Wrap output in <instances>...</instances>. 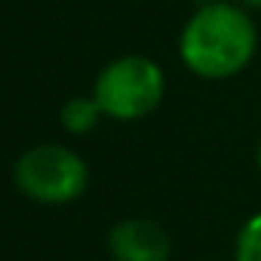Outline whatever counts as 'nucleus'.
<instances>
[{"mask_svg": "<svg viewBox=\"0 0 261 261\" xmlns=\"http://www.w3.org/2000/svg\"><path fill=\"white\" fill-rule=\"evenodd\" d=\"M92 95L111 120H142L163 101L166 74L148 56H120L98 71Z\"/></svg>", "mask_w": 261, "mask_h": 261, "instance_id": "nucleus-2", "label": "nucleus"}, {"mask_svg": "<svg viewBox=\"0 0 261 261\" xmlns=\"http://www.w3.org/2000/svg\"><path fill=\"white\" fill-rule=\"evenodd\" d=\"M258 169H261V145H258Z\"/></svg>", "mask_w": 261, "mask_h": 261, "instance_id": "nucleus-8", "label": "nucleus"}, {"mask_svg": "<svg viewBox=\"0 0 261 261\" xmlns=\"http://www.w3.org/2000/svg\"><path fill=\"white\" fill-rule=\"evenodd\" d=\"M233 261H261V212H255L237 233Z\"/></svg>", "mask_w": 261, "mask_h": 261, "instance_id": "nucleus-6", "label": "nucleus"}, {"mask_svg": "<svg viewBox=\"0 0 261 261\" xmlns=\"http://www.w3.org/2000/svg\"><path fill=\"white\" fill-rule=\"evenodd\" d=\"M258 46L255 22L237 4L212 0L197 7L178 37V56L185 68L203 80H224L240 74Z\"/></svg>", "mask_w": 261, "mask_h": 261, "instance_id": "nucleus-1", "label": "nucleus"}, {"mask_svg": "<svg viewBox=\"0 0 261 261\" xmlns=\"http://www.w3.org/2000/svg\"><path fill=\"white\" fill-rule=\"evenodd\" d=\"M13 185L31 203L65 206L83 197L89 185V166L65 145H34L19 154L13 166Z\"/></svg>", "mask_w": 261, "mask_h": 261, "instance_id": "nucleus-3", "label": "nucleus"}, {"mask_svg": "<svg viewBox=\"0 0 261 261\" xmlns=\"http://www.w3.org/2000/svg\"><path fill=\"white\" fill-rule=\"evenodd\" d=\"M243 7H252V10H261V0H240Z\"/></svg>", "mask_w": 261, "mask_h": 261, "instance_id": "nucleus-7", "label": "nucleus"}, {"mask_svg": "<svg viewBox=\"0 0 261 261\" xmlns=\"http://www.w3.org/2000/svg\"><path fill=\"white\" fill-rule=\"evenodd\" d=\"M108 252L114 261H169L172 237L160 221L123 218L108 233Z\"/></svg>", "mask_w": 261, "mask_h": 261, "instance_id": "nucleus-4", "label": "nucleus"}, {"mask_svg": "<svg viewBox=\"0 0 261 261\" xmlns=\"http://www.w3.org/2000/svg\"><path fill=\"white\" fill-rule=\"evenodd\" d=\"M105 117L101 105L95 101V95H74L62 105V129L71 136H86L98 126V120Z\"/></svg>", "mask_w": 261, "mask_h": 261, "instance_id": "nucleus-5", "label": "nucleus"}]
</instances>
